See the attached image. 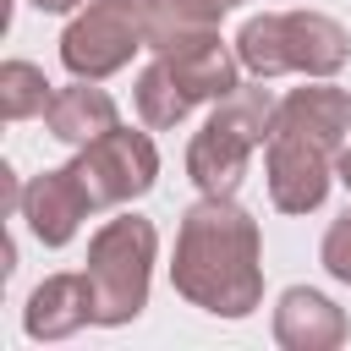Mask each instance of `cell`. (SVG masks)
Here are the masks:
<instances>
[{"label":"cell","instance_id":"obj_21","mask_svg":"<svg viewBox=\"0 0 351 351\" xmlns=\"http://www.w3.org/2000/svg\"><path fill=\"white\" fill-rule=\"evenodd\" d=\"M219 5H225V11H230V5H241V0H219Z\"/></svg>","mask_w":351,"mask_h":351},{"label":"cell","instance_id":"obj_13","mask_svg":"<svg viewBox=\"0 0 351 351\" xmlns=\"http://www.w3.org/2000/svg\"><path fill=\"white\" fill-rule=\"evenodd\" d=\"M285 60L302 77H335L351 60V33L324 11H285Z\"/></svg>","mask_w":351,"mask_h":351},{"label":"cell","instance_id":"obj_5","mask_svg":"<svg viewBox=\"0 0 351 351\" xmlns=\"http://www.w3.org/2000/svg\"><path fill=\"white\" fill-rule=\"evenodd\" d=\"M77 176L93 197V208H121L132 197H143L154 181H159V148L148 132H132V126H115L104 132L99 143L77 148Z\"/></svg>","mask_w":351,"mask_h":351},{"label":"cell","instance_id":"obj_8","mask_svg":"<svg viewBox=\"0 0 351 351\" xmlns=\"http://www.w3.org/2000/svg\"><path fill=\"white\" fill-rule=\"evenodd\" d=\"M346 335H351V324L324 291H313V285L280 291V302H274V346H285V351H335V346H346Z\"/></svg>","mask_w":351,"mask_h":351},{"label":"cell","instance_id":"obj_22","mask_svg":"<svg viewBox=\"0 0 351 351\" xmlns=\"http://www.w3.org/2000/svg\"><path fill=\"white\" fill-rule=\"evenodd\" d=\"M126 5H148V0H126Z\"/></svg>","mask_w":351,"mask_h":351},{"label":"cell","instance_id":"obj_10","mask_svg":"<svg viewBox=\"0 0 351 351\" xmlns=\"http://www.w3.org/2000/svg\"><path fill=\"white\" fill-rule=\"evenodd\" d=\"M93 324V285L88 274H49L33 285L27 307H22V329L27 340H66L77 329Z\"/></svg>","mask_w":351,"mask_h":351},{"label":"cell","instance_id":"obj_17","mask_svg":"<svg viewBox=\"0 0 351 351\" xmlns=\"http://www.w3.org/2000/svg\"><path fill=\"white\" fill-rule=\"evenodd\" d=\"M49 99H55V88L33 60H5L0 66V115L5 121H33V115L49 110Z\"/></svg>","mask_w":351,"mask_h":351},{"label":"cell","instance_id":"obj_6","mask_svg":"<svg viewBox=\"0 0 351 351\" xmlns=\"http://www.w3.org/2000/svg\"><path fill=\"white\" fill-rule=\"evenodd\" d=\"M335 159L324 143L313 137H296V132H269L263 143V181H269V203L280 214H313L324 197H329V181H335Z\"/></svg>","mask_w":351,"mask_h":351},{"label":"cell","instance_id":"obj_18","mask_svg":"<svg viewBox=\"0 0 351 351\" xmlns=\"http://www.w3.org/2000/svg\"><path fill=\"white\" fill-rule=\"evenodd\" d=\"M318 263H324V274H329V280L351 285V208H346L340 219H329L324 247H318Z\"/></svg>","mask_w":351,"mask_h":351},{"label":"cell","instance_id":"obj_1","mask_svg":"<svg viewBox=\"0 0 351 351\" xmlns=\"http://www.w3.org/2000/svg\"><path fill=\"white\" fill-rule=\"evenodd\" d=\"M170 285L214 318H247L263 302V236L236 197H203L176 225Z\"/></svg>","mask_w":351,"mask_h":351},{"label":"cell","instance_id":"obj_2","mask_svg":"<svg viewBox=\"0 0 351 351\" xmlns=\"http://www.w3.org/2000/svg\"><path fill=\"white\" fill-rule=\"evenodd\" d=\"M274 104L280 99H269V88H236L208 110V121L186 143V181L203 197H236L252 154L274 132Z\"/></svg>","mask_w":351,"mask_h":351},{"label":"cell","instance_id":"obj_12","mask_svg":"<svg viewBox=\"0 0 351 351\" xmlns=\"http://www.w3.org/2000/svg\"><path fill=\"white\" fill-rule=\"evenodd\" d=\"M44 126H49L55 143L88 148V143H99L104 132L121 126V110H115V99H110L104 88H93L88 77H77L71 88H55V99H49V110H44Z\"/></svg>","mask_w":351,"mask_h":351},{"label":"cell","instance_id":"obj_16","mask_svg":"<svg viewBox=\"0 0 351 351\" xmlns=\"http://www.w3.org/2000/svg\"><path fill=\"white\" fill-rule=\"evenodd\" d=\"M236 55L241 66L269 82V77H285L291 60H285V11H263V16H247L241 33H236Z\"/></svg>","mask_w":351,"mask_h":351},{"label":"cell","instance_id":"obj_3","mask_svg":"<svg viewBox=\"0 0 351 351\" xmlns=\"http://www.w3.org/2000/svg\"><path fill=\"white\" fill-rule=\"evenodd\" d=\"M159 258V230L143 214H115L88 236V285H93V324L121 329L148 307Z\"/></svg>","mask_w":351,"mask_h":351},{"label":"cell","instance_id":"obj_7","mask_svg":"<svg viewBox=\"0 0 351 351\" xmlns=\"http://www.w3.org/2000/svg\"><path fill=\"white\" fill-rule=\"evenodd\" d=\"M16 214L27 219V230H33L38 247H66V241L82 230V219L93 214V197H88L77 165H60V170H38V176L22 186Z\"/></svg>","mask_w":351,"mask_h":351},{"label":"cell","instance_id":"obj_14","mask_svg":"<svg viewBox=\"0 0 351 351\" xmlns=\"http://www.w3.org/2000/svg\"><path fill=\"white\" fill-rule=\"evenodd\" d=\"M219 16H225L219 0H148L143 5V38H148L154 55H165L186 38L219 33Z\"/></svg>","mask_w":351,"mask_h":351},{"label":"cell","instance_id":"obj_19","mask_svg":"<svg viewBox=\"0 0 351 351\" xmlns=\"http://www.w3.org/2000/svg\"><path fill=\"white\" fill-rule=\"evenodd\" d=\"M335 181L351 192V143H346V148H340V159H335Z\"/></svg>","mask_w":351,"mask_h":351},{"label":"cell","instance_id":"obj_9","mask_svg":"<svg viewBox=\"0 0 351 351\" xmlns=\"http://www.w3.org/2000/svg\"><path fill=\"white\" fill-rule=\"evenodd\" d=\"M274 126L280 132H296V137H313L329 154H340L346 137H351V93H340L324 77H313V88H291L274 104Z\"/></svg>","mask_w":351,"mask_h":351},{"label":"cell","instance_id":"obj_11","mask_svg":"<svg viewBox=\"0 0 351 351\" xmlns=\"http://www.w3.org/2000/svg\"><path fill=\"white\" fill-rule=\"evenodd\" d=\"M165 60H170V71L181 77V88L197 104H219L225 93L241 88V71H247L236 44H225L219 33H203V38H186L176 49H165Z\"/></svg>","mask_w":351,"mask_h":351},{"label":"cell","instance_id":"obj_4","mask_svg":"<svg viewBox=\"0 0 351 351\" xmlns=\"http://www.w3.org/2000/svg\"><path fill=\"white\" fill-rule=\"evenodd\" d=\"M137 49H148L143 5H126V0H88L60 33V66L88 82H104L121 66H132Z\"/></svg>","mask_w":351,"mask_h":351},{"label":"cell","instance_id":"obj_15","mask_svg":"<svg viewBox=\"0 0 351 351\" xmlns=\"http://www.w3.org/2000/svg\"><path fill=\"white\" fill-rule=\"evenodd\" d=\"M132 104H137L143 126H154V132H170V126H181V121L192 115V104H197V99L181 88V77L170 71V60H165V55H154V60L137 71Z\"/></svg>","mask_w":351,"mask_h":351},{"label":"cell","instance_id":"obj_20","mask_svg":"<svg viewBox=\"0 0 351 351\" xmlns=\"http://www.w3.org/2000/svg\"><path fill=\"white\" fill-rule=\"evenodd\" d=\"M27 5H33V11H77L82 0H27Z\"/></svg>","mask_w":351,"mask_h":351}]
</instances>
